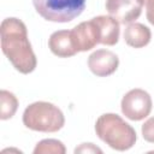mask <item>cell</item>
I'll return each instance as SVG.
<instances>
[{"label": "cell", "mask_w": 154, "mask_h": 154, "mask_svg": "<svg viewBox=\"0 0 154 154\" xmlns=\"http://www.w3.org/2000/svg\"><path fill=\"white\" fill-rule=\"evenodd\" d=\"M0 38L2 53L17 71L28 75L36 69L37 60L28 38L26 26L20 19L5 18L0 25Z\"/></svg>", "instance_id": "cell-1"}, {"label": "cell", "mask_w": 154, "mask_h": 154, "mask_svg": "<svg viewBox=\"0 0 154 154\" xmlns=\"http://www.w3.org/2000/svg\"><path fill=\"white\" fill-rule=\"evenodd\" d=\"M97 137L112 149L124 152L134 147L137 136L135 129L116 113H105L95 123Z\"/></svg>", "instance_id": "cell-2"}, {"label": "cell", "mask_w": 154, "mask_h": 154, "mask_svg": "<svg viewBox=\"0 0 154 154\" xmlns=\"http://www.w3.org/2000/svg\"><path fill=\"white\" fill-rule=\"evenodd\" d=\"M23 124L34 131L57 132L64 126L65 117L58 106L47 101H36L24 109Z\"/></svg>", "instance_id": "cell-3"}, {"label": "cell", "mask_w": 154, "mask_h": 154, "mask_svg": "<svg viewBox=\"0 0 154 154\" xmlns=\"http://www.w3.org/2000/svg\"><path fill=\"white\" fill-rule=\"evenodd\" d=\"M87 0H32L36 12L46 20L67 23L78 17Z\"/></svg>", "instance_id": "cell-4"}, {"label": "cell", "mask_w": 154, "mask_h": 154, "mask_svg": "<svg viewBox=\"0 0 154 154\" xmlns=\"http://www.w3.org/2000/svg\"><path fill=\"white\" fill-rule=\"evenodd\" d=\"M152 97L150 95L140 88L129 90L122 99L120 107L122 113L130 120H142L149 116L152 111Z\"/></svg>", "instance_id": "cell-5"}, {"label": "cell", "mask_w": 154, "mask_h": 154, "mask_svg": "<svg viewBox=\"0 0 154 154\" xmlns=\"http://www.w3.org/2000/svg\"><path fill=\"white\" fill-rule=\"evenodd\" d=\"M71 36L77 52L90 51L96 45H99L101 40L100 29L94 18L76 25L71 30Z\"/></svg>", "instance_id": "cell-6"}, {"label": "cell", "mask_w": 154, "mask_h": 154, "mask_svg": "<svg viewBox=\"0 0 154 154\" xmlns=\"http://www.w3.org/2000/svg\"><path fill=\"white\" fill-rule=\"evenodd\" d=\"M142 7L140 0H106L107 12L120 24L135 22L141 16Z\"/></svg>", "instance_id": "cell-7"}, {"label": "cell", "mask_w": 154, "mask_h": 154, "mask_svg": "<svg viewBox=\"0 0 154 154\" xmlns=\"http://www.w3.org/2000/svg\"><path fill=\"white\" fill-rule=\"evenodd\" d=\"M119 58L116 53L108 49H96L88 58L89 70L99 77H106L117 71Z\"/></svg>", "instance_id": "cell-8"}, {"label": "cell", "mask_w": 154, "mask_h": 154, "mask_svg": "<svg viewBox=\"0 0 154 154\" xmlns=\"http://www.w3.org/2000/svg\"><path fill=\"white\" fill-rule=\"evenodd\" d=\"M48 47L51 52L59 58H69L78 53L75 48L71 30L54 31L48 40Z\"/></svg>", "instance_id": "cell-9"}, {"label": "cell", "mask_w": 154, "mask_h": 154, "mask_svg": "<svg viewBox=\"0 0 154 154\" xmlns=\"http://www.w3.org/2000/svg\"><path fill=\"white\" fill-rule=\"evenodd\" d=\"M152 32L148 26L142 23L132 22L128 24L124 30V41L128 46L134 48H142L150 42Z\"/></svg>", "instance_id": "cell-10"}, {"label": "cell", "mask_w": 154, "mask_h": 154, "mask_svg": "<svg viewBox=\"0 0 154 154\" xmlns=\"http://www.w3.org/2000/svg\"><path fill=\"white\" fill-rule=\"evenodd\" d=\"M94 20L99 25L101 40L100 43L106 46H114L119 40V22L111 16H97L94 17Z\"/></svg>", "instance_id": "cell-11"}, {"label": "cell", "mask_w": 154, "mask_h": 154, "mask_svg": "<svg viewBox=\"0 0 154 154\" xmlns=\"http://www.w3.org/2000/svg\"><path fill=\"white\" fill-rule=\"evenodd\" d=\"M18 108V100L16 95L8 90L0 91V119L6 120L14 116Z\"/></svg>", "instance_id": "cell-12"}, {"label": "cell", "mask_w": 154, "mask_h": 154, "mask_svg": "<svg viewBox=\"0 0 154 154\" xmlns=\"http://www.w3.org/2000/svg\"><path fill=\"white\" fill-rule=\"evenodd\" d=\"M65 153H66V148L64 143L54 138L42 140L34 148V154H65Z\"/></svg>", "instance_id": "cell-13"}, {"label": "cell", "mask_w": 154, "mask_h": 154, "mask_svg": "<svg viewBox=\"0 0 154 154\" xmlns=\"http://www.w3.org/2000/svg\"><path fill=\"white\" fill-rule=\"evenodd\" d=\"M142 136L143 138L149 142V143H154V117H150L149 119H147L144 122V124L142 125Z\"/></svg>", "instance_id": "cell-14"}, {"label": "cell", "mask_w": 154, "mask_h": 154, "mask_svg": "<svg viewBox=\"0 0 154 154\" xmlns=\"http://www.w3.org/2000/svg\"><path fill=\"white\" fill-rule=\"evenodd\" d=\"M73 152H75L76 154H77V153H87V154H93V153H99V154H101V153H102V150H101L99 147H96L95 144H93V143H82L81 146L76 147Z\"/></svg>", "instance_id": "cell-15"}, {"label": "cell", "mask_w": 154, "mask_h": 154, "mask_svg": "<svg viewBox=\"0 0 154 154\" xmlns=\"http://www.w3.org/2000/svg\"><path fill=\"white\" fill-rule=\"evenodd\" d=\"M141 4L146 7V16L148 22L154 25V0H140Z\"/></svg>", "instance_id": "cell-16"}]
</instances>
